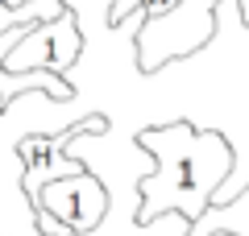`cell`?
I'll list each match as a JSON object with an SVG mask.
<instances>
[{"mask_svg": "<svg viewBox=\"0 0 249 236\" xmlns=\"http://www.w3.org/2000/svg\"><path fill=\"white\" fill-rule=\"evenodd\" d=\"M137 145L154 153V174L142 183V203L137 219L150 224L162 211H183L191 224L212 207V195L224 178L232 174V141L220 129H199L191 120H166V124H145L137 133Z\"/></svg>", "mask_w": 249, "mask_h": 236, "instance_id": "6da1fadb", "label": "cell"}, {"mask_svg": "<svg viewBox=\"0 0 249 236\" xmlns=\"http://www.w3.org/2000/svg\"><path fill=\"white\" fill-rule=\"evenodd\" d=\"M216 4L220 0H178L158 17H142L137 25V70H158L175 58L204 50L216 37Z\"/></svg>", "mask_w": 249, "mask_h": 236, "instance_id": "7a4b0ae2", "label": "cell"}, {"mask_svg": "<svg viewBox=\"0 0 249 236\" xmlns=\"http://www.w3.org/2000/svg\"><path fill=\"white\" fill-rule=\"evenodd\" d=\"M79 54H83V29L75 21V13L67 9L50 21L29 25L25 37L4 54V67L9 70H58V75H67Z\"/></svg>", "mask_w": 249, "mask_h": 236, "instance_id": "3957f363", "label": "cell"}, {"mask_svg": "<svg viewBox=\"0 0 249 236\" xmlns=\"http://www.w3.org/2000/svg\"><path fill=\"white\" fill-rule=\"evenodd\" d=\"M34 207H46L71 236H83V232H96V228L104 224V216H108V186H104V178H96L91 170H79V174H67V178L46 183Z\"/></svg>", "mask_w": 249, "mask_h": 236, "instance_id": "277c9868", "label": "cell"}, {"mask_svg": "<svg viewBox=\"0 0 249 236\" xmlns=\"http://www.w3.org/2000/svg\"><path fill=\"white\" fill-rule=\"evenodd\" d=\"M17 157H21V166H25V174H21V186H25L29 207L37 203V195H42V186H46V183L88 170L79 157H71L67 149H62V137H58V133H25V137L17 141Z\"/></svg>", "mask_w": 249, "mask_h": 236, "instance_id": "5b68a950", "label": "cell"}, {"mask_svg": "<svg viewBox=\"0 0 249 236\" xmlns=\"http://www.w3.org/2000/svg\"><path fill=\"white\" fill-rule=\"evenodd\" d=\"M178 0H112V9H108V21L112 25H121L129 13H145V17H158V13L175 9Z\"/></svg>", "mask_w": 249, "mask_h": 236, "instance_id": "8992f818", "label": "cell"}, {"mask_svg": "<svg viewBox=\"0 0 249 236\" xmlns=\"http://www.w3.org/2000/svg\"><path fill=\"white\" fill-rule=\"evenodd\" d=\"M241 4V21H245V29H249V0H237Z\"/></svg>", "mask_w": 249, "mask_h": 236, "instance_id": "52a82bcc", "label": "cell"}, {"mask_svg": "<svg viewBox=\"0 0 249 236\" xmlns=\"http://www.w3.org/2000/svg\"><path fill=\"white\" fill-rule=\"evenodd\" d=\"M208 236H237L232 228H208Z\"/></svg>", "mask_w": 249, "mask_h": 236, "instance_id": "ba28073f", "label": "cell"}]
</instances>
